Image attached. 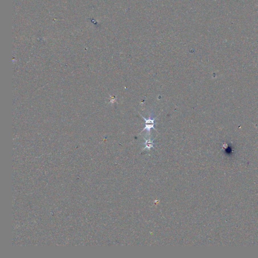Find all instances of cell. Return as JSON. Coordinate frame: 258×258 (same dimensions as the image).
Masks as SVG:
<instances>
[{
    "label": "cell",
    "mask_w": 258,
    "mask_h": 258,
    "mask_svg": "<svg viewBox=\"0 0 258 258\" xmlns=\"http://www.w3.org/2000/svg\"><path fill=\"white\" fill-rule=\"evenodd\" d=\"M140 114V116L142 117V118L145 120V127L144 129H143V130L141 132V133L143 132L145 130H146L147 132H148V133H149V134H150V130H151V129H154L155 130L157 131V130L154 127V125H155V123H154L155 118H152L151 114H150V116H149V118H145L144 117H143V116L142 114Z\"/></svg>",
    "instance_id": "cell-1"
},
{
    "label": "cell",
    "mask_w": 258,
    "mask_h": 258,
    "mask_svg": "<svg viewBox=\"0 0 258 258\" xmlns=\"http://www.w3.org/2000/svg\"><path fill=\"white\" fill-rule=\"evenodd\" d=\"M145 144H146V148L148 149L152 147H153V144H154L153 140H151V139H146Z\"/></svg>",
    "instance_id": "cell-2"
}]
</instances>
